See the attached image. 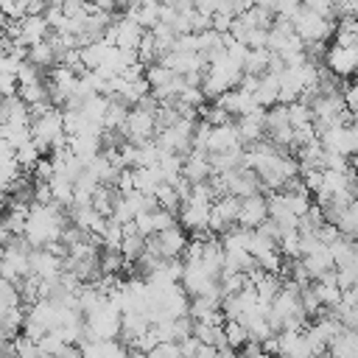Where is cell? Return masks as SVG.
Masks as SVG:
<instances>
[{"instance_id":"obj_13","label":"cell","mask_w":358,"mask_h":358,"mask_svg":"<svg viewBox=\"0 0 358 358\" xmlns=\"http://www.w3.org/2000/svg\"><path fill=\"white\" fill-rule=\"evenodd\" d=\"M299 260H302V266L308 268L310 280H316L319 274H324V271L333 268V257H330V249H327L324 243L316 246V249H310L308 255H299Z\"/></svg>"},{"instance_id":"obj_23","label":"cell","mask_w":358,"mask_h":358,"mask_svg":"<svg viewBox=\"0 0 358 358\" xmlns=\"http://www.w3.org/2000/svg\"><path fill=\"white\" fill-rule=\"evenodd\" d=\"M39 157H42V154H39V148H36V145H34L31 140L14 148V159H17L20 171H25V173H31V168H34V162H36Z\"/></svg>"},{"instance_id":"obj_24","label":"cell","mask_w":358,"mask_h":358,"mask_svg":"<svg viewBox=\"0 0 358 358\" xmlns=\"http://www.w3.org/2000/svg\"><path fill=\"white\" fill-rule=\"evenodd\" d=\"M157 59H159V48H157V42H154L151 31H143V39H140V45H137V62H140V64H154Z\"/></svg>"},{"instance_id":"obj_15","label":"cell","mask_w":358,"mask_h":358,"mask_svg":"<svg viewBox=\"0 0 358 358\" xmlns=\"http://www.w3.org/2000/svg\"><path fill=\"white\" fill-rule=\"evenodd\" d=\"M25 62H31V64L48 70L50 64H56V53H53V48H50L48 39H39V42L28 45V50H25Z\"/></svg>"},{"instance_id":"obj_18","label":"cell","mask_w":358,"mask_h":358,"mask_svg":"<svg viewBox=\"0 0 358 358\" xmlns=\"http://www.w3.org/2000/svg\"><path fill=\"white\" fill-rule=\"evenodd\" d=\"M336 229L341 232V235H347V238H355L358 235V207H355V201H350L338 215H336Z\"/></svg>"},{"instance_id":"obj_21","label":"cell","mask_w":358,"mask_h":358,"mask_svg":"<svg viewBox=\"0 0 358 358\" xmlns=\"http://www.w3.org/2000/svg\"><path fill=\"white\" fill-rule=\"evenodd\" d=\"M154 199H157L159 207H165V210H171V213H176L179 204H182V199H179V193L173 190L171 182H159V185L154 187Z\"/></svg>"},{"instance_id":"obj_22","label":"cell","mask_w":358,"mask_h":358,"mask_svg":"<svg viewBox=\"0 0 358 358\" xmlns=\"http://www.w3.org/2000/svg\"><path fill=\"white\" fill-rule=\"evenodd\" d=\"M224 338H227V344L238 352V347L249 338V330L243 327V322H241V319H227V322H224Z\"/></svg>"},{"instance_id":"obj_20","label":"cell","mask_w":358,"mask_h":358,"mask_svg":"<svg viewBox=\"0 0 358 358\" xmlns=\"http://www.w3.org/2000/svg\"><path fill=\"white\" fill-rule=\"evenodd\" d=\"M143 246H145V238H143L140 232H129V235H123L120 243H117V249H120V255H123L126 263H134V260L140 257Z\"/></svg>"},{"instance_id":"obj_19","label":"cell","mask_w":358,"mask_h":358,"mask_svg":"<svg viewBox=\"0 0 358 358\" xmlns=\"http://www.w3.org/2000/svg\"><path fill=\"white\" fill-rule=\"evenodd\" d=\"M274 249H277V241H274V238L263 235L260 229H252V232H249V243H246V252H249L255 260H260L263 255H268V252H274Z\"/></svg>"},{"instance_id":"obj_14","label":"cell","mask_w":358,"mask_h":358,"mask_svg":"<svg viewBox=\"0 0 358 358\" xmlns=\"http://www.w3.org/2000/svg\"><path fill=\"white\" fill-rule=\"evenodd\" d=\"M277 90H280V78L274 76V73H260V78H257V87H255V101H257V106H271V103H277Z\"/></svg>"},{"instance_id":"obj_8","label":"cell","mask_w":358,"mask_h":358,"mask_svg":"<svg viewBox=\"0 0 358 358\" xmlns=\"http://www.w3.org/2000/svg\"><path fill=\"white\" fill-rule=\"evenodd\" d=\"M154 238H157V249L162 257H179L187 243V229L182 224H171V227L154 232Z\"/></svg>"},{"instance_id":"obj_4","label":"cell","mask_w":358,"mask_h":358,"mask_svg":"<svg viewBox=\"0 0 358 358\" xmlns=\"http://www.w3.org/2000/svg\"><path fill=\"white\" fill-rule=\"evenodd\" d=\"M330 73H336L338 78H352L355 67H358V48L355 45H327L324 50V62H322Z\"/></svg>"},{"instance_id":"obj_1","label":"cell","mask_w":358,"mask_h":358,"mask_svg":"<svg viewBox=\"0 0 358 358\" xmlns=\"http://www.w3.org/2000/svg\"><path fill=\"white\" fill-rule=\"evenodd\" d=\"M291 25L296 31V36L302 42H327L330 34H333V20L330 17H322L305 6H299L291 17Z\"/></svg>"},{"instance_id":"obj_17","label":"cell","mask_w":358,"mask_h":358,"mask_svg":"<svg viewBox=\"0 0 358 358\" xmlns=\"http://www.w3.org/2000/svg\"><path fill=\"white\" fill-rule=\"evenodd\" d=\"M268 56H271V50H268V48H249V50H246V56H243L241 70H243V73H252V76H260V73H266Z\"/></svg>"},{"instance_id":"obj_9","label":"cell","mask_w":358,"mask_h":358,"mask_svg":"<svg viewBox=\"0 0 358 358\" xmlns=\"http://www.w3.org/2000/svg\"><path fill=\"white\" fill-rule=\"evenodd\" d=\"M187 182H204L210 179L213 168H210V159H207V151L201 148H190L185 157H182V171H179Z\"/></svg>"},{"instance_id":"obj_30","label":"cell","mask_w":358,"mask_h":358,"mask_svg":"<svg viewBox=\"0 0 358 358\" xmlns=\"http://www.w3.org/2000/svg\"><path fill=\"white\" fill-rule=\"evenodd\" d=\"M0 11L8 20H20L25 17V0H0Z\"/></svg>"},{"instance_id":"obj_16","label":"cell","mask_w":358,"mask_h":358,"mask_svg":"<svg viewBox=\"0 0 358 358\" xmlns=\"http://www.w3.org/2000/svg\"><path fill=\"white\" fill-rule=\"evenodd\" d=\"M106 50H109V42H106V39H95V42H90V45H81V48H78V56H81V62H84L87 70H95V67L103 62Z\"/></svg>"},{"instance_id":"obj_26","label":"cell","mask_w":358,"mask_h":358,"mask_svg":"<svg viewBox=\"0 0 358 358\" xmlns=\"http://www.w3.org/2000/svg\"><path fill=\"white\" fill-rule=\"evenodd\" d=\"M285 109H288V123H291V126L310 123V103H305V101L294 98L291 103H285Z\"/></svg>"},{"instance_id":"obj_12","label":"cell","mask_w":358,"mask_h":358,"mask_svg":"<svg viewBox=\"0 0 358 358\" xmlns=\"http://www.w3.org/2000/svg\"><path fill=\"white\" fill-rule=\"evenodd\" d=\"M48 31H50V25L45 22L42 14H25V17H20V36H17V42L34 45V42L45 39Z\"/></svg>"},{"instance_id":"obj_27","label":"cell","mask_w":358,"mask_h":358,"mask_svg":"<svg viewBox=\"0 0 358 358\" xmlns=\"http://www.w3.org/2000/svg\"><path fill=\"white\" fill-rule=\"evenodd\" d=\"M151 358H179L182 350H179V341H157L151 350H148Z\"/></svg>"},{"instance_id":"obj_31","label":"cell","mask_w":358,"mask_h":358,"mask_svg":"<svg viewBox=\"0 0 358 358\" xmlns=\"http://www.w3.org/2000/svg\"><path fill=\"white\" fill-rule=\"evenodd\" d=\"M17 92V76L14 73H0V98Z\"/></svg>"},{"instance_id":"obj_28","label":"cell","mask_w":358,"mask_h":358,"mask_svg":"<svg viewBox=\"0 0 358 358\" xmlns=\"http://www.w3.org/2000/svg\"><path fill=\"white\" fill-rule=\"evenodd\" d=\"M90 11V0H62V14L67 20L73 17H84Z\"/></svg>"},{"instance_id":"obj_5","label":"cell","mask_w":358,"mask_h":358,"mask_svg":"<svg viewBox=\"0 0 358 358\" xmlns=\"http://www.w3.org/2000/svg\"><path fill=\"white\" fill-rule=\"evenodd\" d=\"M235 215H238V196H232V193L215 196L210 201V210H207V227H210V232L221 235L227 227L235 224Z\"/></svg>"},{"instance_id":"obj_7","label":"cell","mask_w":358,"mask_h":358,"mask_svg":"<svg viewBox=\"0 0 358 358\" xmlns=\"http://www.w3.org/2000/svg\"><path fill=\"white\" fill-rule=\"evenodd\" d=\"M266 215H268V213H266V193H249V196L238 199V215H235V224L255 229Z\"/></svg>"},{"instance_id":"obj_2","label":"cell","mask_w":358,"mask_h":358,"mask_svg":"<svg viewBox=\"0 0 358 358\" xmlns=\"http://www.w3.org/2000/svg\"><path fill=\"white\" fill-rule=\"evenodd\" d=\"M319 143L327 151L352 157L358 151V129H355V123H333L319 131Z\"/></svg>"},{"instance_id":"obj_25","label":"cell","mask_w":358,"mask_h":358,"mask_svg":"<svg viewBox=\"0 0 358 358\" xmlns=\"http://www.w3.org/2000/svg\"><path fill=\"white\" fill-rule=\"evenodd\" d=\"M17 95L22 103H34V101H48V87L45 81H34V84H17Z\"/></svg>"},{"instance_id":"obj_29","label":"cell","mask_w":358,"mask_h":358,"mask_svg":"<svg viewBox=\"0 0 358 358\" xmlns=\"http://www.w3.org/2000/svg\"><path fill=\"white\" fill-rule=\"evenodd\" d=\"M249 48H266L268 45V28H249L246 31V39H243Z\"/></svg>"},{"instance_id":"obj_3","label":"cell","mask_w":358,"mask_h":358,"mask_svg":"<svg viewBox=\"0 0 358 358\" xmlns=\"http://www.w3.org/2000/svg\"><path fill=\"white\" fill-rule=\"evenodd\" d=\"M123 134L129 143H145L157 134V112L145 109V106H129L126 123H123Z\"/></svg>"},{"instance_id":"obj_10","label":"cell","mask_w":358,"mask_h":358,"mask_svg":"<svg viewBox=\"0 0 358 358\" xmlns=\"http://www.w3.org/2000/svg\"><path fill=\"white\" fill-rule=\"evenodd\" d=\"M330 358H358V327H338V333L327 341Z\"/></svg>"},{"instance_id":"obj_11","label":"cell","mask_w":358,"mask_h":358,"mask_svg":"<svg viewBox=\"0 0 358 358\" xmlns=\"http://www.w3.org/2000/svg\"><path fill=\"white\" fill-rule=\"evenodd\" d=\"M238 129H235V117L229 123H221V126H210V134H207V145L204 151H224V148H232L238 145Z\"/></svg>"},{"instance_id":"obj_6","label":"cell","mask_w":358,"mask_h":358,"mask_svg":"<svg viewBox=\"0 0 358 358\" xmlns=\"http://www.w3.org/2000/svg\"><path fill=\"white\" fill-rule=\"evenodd\" d=\"M221 176H224V190L238 199H243L249 193H260V176L249 165H235L229 171H221Z\"/></svg>"}]
</instances>
